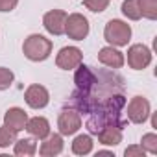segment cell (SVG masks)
Segmentation results:
<instances>
[{
	"label": "cell",
	"mask_w": 157,
	"mask_h": 157,
	"mask_svg": "<svg viewBox=\"0 0 157 157\" xmlns=\"http://www.w3.org/2000/svg\"><path fill=\"white\" fill-rule=\"evenodd\" d=\"M22 54H24L30 61H44V59H48L50 54H52V41L46 39L44 35L33 33V35H30V37L24 39Z\"/></svg>",
	"instance_id": "6da1fadb"
},
{
	"label": "cell",
	"mask_w": 157,
	"mask_h": 157,
	"mask_svg": "<svg viewBox=\"0 0 157 157\" xmlns=\"http://www.w3.org/2000/svg\"><path fill=\"white\" fill-rule=\"evenodd\" d=\"M104 37H105V41H107L111 46H115V48L126 46V44L129 43V39H131V26H129L128 22H124V21L111 19V21L105 24V28H104Z\"/></svg>",
	"instance_id": "7a4b0ae2"
},
{
	"label": "cell",
	"mask_w": 157,
	"mask_h": 157,
	"mask_svg": "<svg viewBox=\"0 0 157 157\" xmlns=\"http://www.w3.org/2000/svg\"><path fill=\"white\" fill-rule=\"evenodd\" d=\"M89 21L87 17H83L82 13H70L67 15V21H65V33L68 35V39H74V41H83L87 35H89Z\"/></svg>",
	"instance_id": "3957f363"
},
{
	"label": "cell",
	"mask_w": 157,
	"mask_h": 157,
	"mask_svg": "<svg viewBox=\"0 0 157 157\" xmlns=\"http://www.w3.org/2000/svg\"><path fill=\"white\" fill-rule=\"evenodd\" d=\"M57 128H59V133L68 137V135H74L78 129L82 128V115L76 107H65L61 113H59V118H57Z\"/></svg>",
	"instance_id": "277c9868"
},
{
	"label": "cell",
	"mask_w": 157,
	"mask_h": 157,
	"mask_svg": "<svg viewBox=\"0 0 157 157\" xmlns=\"http://www.w3.org/2000/svg\"><path fill=\"white\" fill-rule=\"evenodd\" d=\"M128 120L133 122V124H144L148 120V117L151 115L150 113V102L144 98V96H133L128 104Z\"/></svg>",
	"instance_id": "5b68a950"
},
{
	"label": "cell",
	"mask_w": 157,
	"mask_h": 157,
	"mask_svg": "<svg viewBox=\"0 0 157 157\" xmlns=\"http://www.w3.org/2000/svg\"><path fill=\"white\" fill-rule=\"evenodd\" d=\"M83 61V54L78 46H63L56 56V65L61 70H74Z\"/></svg>",
	"instance_id": "8992f818"
},
{
	"label": "cell",
	"mask_w": 157,
	"mask_h": 157,
	"mask_svg": "<svg viewBox=\"0 0 157 157\" xmlns=\"http://www.w3.org/2000/svg\"><path fill=\"white\" fill-rule=\"evenodd\" d=\"M151 63V50L144 44H133L128 50V65L133 70H142Z\"/></svg>",
	"instance_id": "52a82bcc"
},
{
	"label": "cell",
	"mask_w": 157,
	"mask_h": 157,
	"mask_svg": "<svg viewBox=\"0 0 157 157\" xmlns=\"http://www.w3.org/2000/svg\"><path fill=\"white\" fill-rule=\"evenodd\" d=\"M65 21H67V13L63 10H50L43 17V26L52 35H63L65 33Z\"/></svg>",
	"instance_id": "ba28073f"
},
{
	"label": "cell",
	"mask_w": 157,
	"mask_h": 157,
	"mask_svg": "<svg viewBox=\"0 0 157 157\" xmlns=\"http://www.w3.org/2000/svg\"><path fill=\"white\" fill-rule=\"evenodd\" d=\"M24 100H26V104H28L32 109H43V107L48 105L50 94H48L46 87H43V85H39V83H33V85H30V87L26 89Z\"/></svg>",
	"instance_id": "9c48e42d"
},
{
	"label": "cell",
	"mask_w": 157,
	"mask_h": 157,
	"mask_svg": "<svg viewBox=\"0 0 157 157\" xmlns=\"http://www.w3.org/2000/svg\"><path fill=\"white\" fill-rule=\"evenodd\" d=\"M74 83H76V89H78V91L89 93V91H93V87H94V83H96V74L91 70V67L80 63V65L76 67Z\"/></svg>",
	"instance_id": "30bf717a"
},
{
	"label": "cell",
	"mask_w": 157,
	"mask_h": 157,
	"mask_svg": "<svg viewBox=\"0 0 157 157\" xmlns=\"http://www.w3.org/2000/svg\"><path fill=\"white\" fill-rule=\"evenodd\" d=\"M98 61L109 68H122L126 59H124V54L120 50H117L115 46H104L100 52H98Z\"/></svg>",
	"instance_id": "8fae6325"
},
{
	"label": "cell",
	"mask_w": 157,
	"mask_h": 157,
	"mask_svg": "<svg viewBox=\"0 0 157 157\" xmlns=\"http://www.w3.org/2000/svg\"><path fill=\"white\" fill-rule=\"evenodd\" d=\"M26 122H28V115L21 107H10L4 115V126H8L10 129H13L17 133L26 128Z\"/></svg>",
	"instance_id": "7c38bea8"
},
{
	"label": "cell",
	"mask_w": 157,
	"mask_h": 157,
	"mask_svg": "<svg viewBox=\"0 0 157 157\" xmlns=\"http://www.w3.org/2000/svg\"><path fill=\"white\" fill-rule=\"evenodd\" d=\"M63 151V135L61 133H50L43 139L41 142V148H39V153L43 157H54V155H59Z\"/></svg>",
	"instance_id": "4fadbf2b"
},
{
	"label": "cell",
	"mask_w": 157,
	"mask_h": 157,
	"mask_svg": "<svg viewBox=\"0 0 157 157\" xmlns=\"http://www.w3.org/2000/svg\"><path fill=\"white\" fill-rule=\"evenodd\" d=\"M24 129H26L33 139L43 140L46 135H50V122H48L44 117H33V118H28Z\"/></svg>",
	"instance_id": "5bb4252c"
},
{
	"label": "cell",
	"mask_w": 157,
	"mask_h": 157,
	"mask_svg": "<svg viewBox=\"0 0 157 157\" xmlns=\"http://www.w3.org/2000/svg\"><path fill=\"white\" fill-rule=\"evenodd\" d=\"M98 140L105 146H117L118 142H122V129L115 124H107L98 133Z\"/></svg>",
	"instance_id": "9a60e30c"
},
{
	"label": "cell",
	"mask_w": 157,
	"mask_h": 157,
	"mask_svg": "<svg viewBox=\"0 0 157 157\" xmlns=\"http://www.w3.org/2000/svg\"><path fill=\"white\" fill-rule=\"evenodd\" d=\"M72 151L76 155H87L93 151V139L91 135H78L72 140Z\"/></svg>",
	"instance_id": "2e32d148"
},
{
	"label": "cell",
	"mask_w": 157,
	"mask_h": 157,
	"mask_svg": "<svg viewBox=\"0 0 157 157\" xmlns=\"http://www.w3.org/2000/svg\"><path fill=\"white\" fill-rule=\"evenodd\" d=\"M35 151H37V144L33 139H17L15 140V155L32 157Z\"/></svg>",
	"instance_id": "e0dca14e"
},
{
	"label": "cell",
	"mask_w": 157,
	"mask_h": 157,
	"mask_svg": "<svg viewBox=\"0 0 157 157\" xmlns=\"http://www.w3.org/2000/svg\"><path fill=\"white\" fill-rule=\"evenodd\" d=\"M122 13L129 21H139L142 17L140 15V8H139V0H124L122 2Z\"/></svg>",
	"instance_id": "ac0fdd59"
},
{
	"label": "cell",
	"mask_w": 157,
	"mask_h": 157,
	"mask_svg": "<svg viewBox=\"0 0 157 157\" xmlns=\"http://www.w3.org/2000/svg\"><path fill=\"white\" fill-rule=\"evenodd\" d=\"M139 8H140V15L155 21L157 19V0H139Z\"/></svg>",
	"instance_id": "d6986e66"
},
{
	"label": "cell",
	"mask_w": 157,
	"mask_h": 157,
	"mask_svg": "<svg viewBox=\"0 0 157 157\" xmlns=\"http://www.w3.org/2000/svg\"><path fill=\"white\" fill-rule=\"evenodd\" d=\"M17 140V131L10 129L8 126L0 128V148H10L11 144H15Z\"/></svg>",
	"instance_id": "ffe728a7"
},
{
	"label": "cell",
	"mask_w": 157,
	"mask_h": 157,
	"mask_svg": "<svg viewBox=\"0 0 157 157\" xmlns=\"http://www.w3.org/2000/svg\"><path fill=\"white\" fill-rule=\"evenodd\" d=\"M142 144V150L144 151H148V153H157V135L155 133H146V135H142V140H140Z\"/></svg>",
	"instance_id": "44dd1931"
},
{
	"label": "cell",
	"mask_w": 157,
	"mask_h": 157,
	"mask_svg": "<svg viewBox=\"0 0 157 157\" xmlns=\"http://www.w3.org/2000/svg\"><path fill=\"white\" fill-rule=\"evenodd\" d=\"M13 80H15V74L6 67H0V91L10 89L13 85Z\"/></svg>",
	"instance_id": "7402d4cb"
},
{
	"label": "cell",
	"mask_w": 157,
	"mask_h": 157,
	"mask_svg": "<svg viewBox=\"0 0 157 157\" xmlns=\"http://www.w3.org/2000/svg\"><path fill=\"white\" fill-rule=\"evenodd\" d=\"M109 2L111 0H83V6L87 10H91L93 13H102V11L107 10Z\"/></svg>",
	"instance_id": "603a6c76"
},
{
	"label": "cell",
	"mask_w": 157,
	"mask_h": 157,
	"mask_svg": "<svg viewBox=\"0 0 157 157\" xmlns=\"http://www.w3.org/2000/svg\"><path fill=\"white\" fill-rule=\"evenodd\" d=\"M144 150H142V146H137V144H133V146H128L126 148V151H124V155L126 157H144Z\"/></svg>",
	"instance_id": "cb8c5ba5"
},
{
	"label": "cell",
	"mask_w": 157,
	"mask_h": 157,
	"mask_svg": "<svg viewBox=\"0 0 157 157\" xmlns=\"http://www.w3.org/2000/svg\"><path fill=\"white\" fill-rule=\"evenodd\" d=\"M19 4V0H0V11L6 13V11H13Z\"/></svg>",
	"instance_id": "d4e9b609"
},
{
	"label": "cell",
	"mask_w": 157,
	"mask_h": 157,
	"mask_svg": "<svg viewBox=\"0 0 157 157\" xmlns=\"http://www.w3.org/2000/svg\"><path fill=\"white\" fill-rule=\"evenodd\" d=\"M96 155H113V151H98Z\"/></svg>",
	"instance_id": "484cf974"
}]
</instances>
